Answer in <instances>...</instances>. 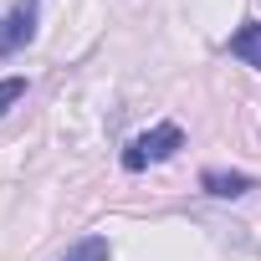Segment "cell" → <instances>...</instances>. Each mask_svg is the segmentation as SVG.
<instances>
[{"mask_svg": "<svg viewBox=\"0 0 261 261\" xmlns=\"http://www.w3.org/2000/svg\"><path fill=\"white\" fill-rule=\"evenodd\" d=\"M200 185H205V195H215V200H241V195H251V190H256V174L205 169V174H200Z\"/></svg>", "mask_w": 261, "mask_h": 261, "instance_id": "cell-3", "label": "cell"}, {"mask_svg": "<svg viewBox=\"0 0 261 261\" xmlns=\"http://www.w3.org/2000/svg\"><path fill=\"white\" fill-rule=\"evenodd\" d=\"M230 57H241L246 67L261 72V21H246V26L230 36Z\"/></svg>", "mask_w": 261, "mask_h": 261, "instance_id": "cell-4", "label": "cell"}, {"mask_svg": "<svg viewBox=\"0 0 261 261\" xmlns=\"http://www.w3.org/2000/svg\"><path fill=\"white\" fill-rule=\"evenodd\" d=\"M62 261H113V246H108V236H87V241H77Z\"/></svg>", "mask_w": 261, "mask_h": 261, "instance_id": "cell-5", "label": "cell"}, {"mask_svg": "<svg viewBox=\"0 0 261 261\" xmlns=\"http://www.w3.org/2000/svg\"><path fill=\"white\" fill-rule=\"evenodd\" d=\"M21 97H26V77H0V118H6Z\"/></svg>", "mask_w": 261, "mask_h": 261, "instance_id": "cell-6", "label": "cell"}, {"mask_svg": "<svg viewBox=\"0 0 261 261\" xmlns=\"http://www.w3.org/2000/svg\"><path fill=\"white\" fill-rule=\"evenodd\" d=\"M31 36H36V0H21V6L0 21V57H16Z\"/></svg>", "mask_w": 261, "mask_h": 261, "instance_id": "cell-2", "label": "cell"}, {"mask_svg": "<svg viewBox=\"0 0 261 261\" xmlns=\"http://www.w3.org/2000/svg\"><path fill=\"white\" fill-rule=\"evenodd\" d=\"M179 149H185V128H179V123H159V128L139 134L134 144L123 149V169H128V174H139V169H149V164L174 159Z\"/></svg>", "mask_w": 261, "mask_h": 261, "instance_id": "cell-1", "label": "cell"}]
</instances>
